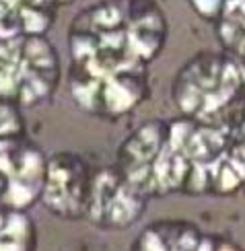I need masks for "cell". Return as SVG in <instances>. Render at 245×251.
Listing matches in <instances>:
<instances>
[{
	"label": "cell",
	"mask_w": 245,
	"mask_h": 251,
	"mask_svg": "<svg viewBox=\"0 0 245 251\" xmlns=\"http://www.w3.org/2000/svg\"><path fill=\"white\" fill-rule=\"evenodd\" d=\"M188 2L191 4L196 15L206 21H215V23L222 13V6H225V0H188Z\"/></svg>",
	"instance_id": "obj_11"
},
{
	"label": "cell",
	"mask_w": 245,
	"mask_h": 251,
	"mask_svg": "<svg viewBox=\"0 0 245 251\" xmlns=\"http://www.w3.org/2000/svg\"><path fill=\"white\" fill-rule=\"evenodd\" d=\"M198 251H243L237 243L222 237H202V243Z\"/></svg>",
	"instance_id": "obj_12"
},
{
	"label": "cell",
	"mask_w": 245,
	"mask_h": 251,
	"mask_svg": "<svg viewBox=\"0 0 245 251\" xmlns=\"http://www.w3.org/2000/svg\"><path fill=\"white\" fill-rule=\"evenodd\" d=\"M243 91V72L235 58L220 51H200L177 70L171 97L184 118L229 128Z\"/></svg>",
	"instance_id": "obj_2"
},
{
	"label": "cell",
	"mask_w": 245,
	"mask_h": 251,
	"mask_svg": "<svg viewBox=\"0 0 245 251\" xmlns=\"http://www.w3.org/2000/svg\"><path fill=\"white\" fill-rule=\"evenodd\" d=\"M128 41L134 54L146 64L161 54L167 44V17L155 0H126Z\"/></svg>",
	"instance_id": "obj_7"
},
{
	"label": "cell",
	"mask_w": 245,
	"mask_h": 251,
	"mask_svg": "<svg viewBox=\"0 0 245 251\" xmlns=\"http://www.w3.org/2000/svg\"><path fill=\"white\" fill-rule=\"evenodd\" d=\"M167 122L148 120L126 136L115 156V167L148 198H153L155 173L167 144Z\"/></svg>",
	"instance_id": "obj_6"
},
{
	"label": "cell",
	"mask_w": 245,
	"mask_h": 251,
	"mask_svg": "<svg viewBox=\"0 0 245 251\" xmlns=\"http://www.w3.org/2000/svg\"><path fill=\"white\" fill-rule=\"evenodd\" d=\"M2 8V33L15 35H46L56 21V0H0Z\"/></svg>",
	"instance_id": "obj_8"
},
{
	"label": "cell",
	"mask_w": 245,
	"mask_h": 251,
	"mask_svg": "<svg viewBox=\"0 0 245 251\" xmlns=\"http://www.w3.org/2000/svg\"><path fill=\"white\" fill-rule=\"evenodd\" d=\"M60 78V54L46 35L0 37V101L35 107L52 99Z\"/></svg>",
	"instance_id": "obj_3"
},
{
	"label": "cell",
	"mask_w": 245,
	"mask_h": 251,
	"mask_svg": "<svg viewBox=\"0 0 245 251\" xmlns=\"http://www.w3.org/2000/svg\"><path fill=\"white\" fill-rule=\"evenodd\" d=\"M0 33H2V8H0Z\"/></svg>",
	"instance_id": "obj_14"
},
{
	"label": "cell",
	"mask_w": 245,
	"mask_h": 251,
	"mask_svg": "<svg viewBox=\"0 0 245 251\" xmlns=\"http://www.w3.org/2000/svg\"><path fill=\"white\" fill-rule=\"evenodd\" d=\"M202 237L190 221H157L136 237L130 251H198Z\"/></svg>",
	"instance_id": "obj_9"
},
{
	"label": "cell",
	"mask_w": 245,
	"mask_h": 251,
	"mask_svg": "<svg viewBox=\"0 0 245 251\" xmlns=\"http://www.w3.org/2000/svg\"><path fill=\"white\" fill-rule=\"evenodd\" d=\"M68 89L84 113L120 120L151 99L148 64L128 41L126 0H101L72 19Z\"/></svg>",
	"instance_id": "obj_1"
},
{
	"label": "cell",
	"mask_w": 245,
	"mask_h": 251,
	"mask_svg": "<svg viewBox=\"0 0 245 251\" xmlns=\"http://www.w3.org/2000/svg\"><path fill=\"white\" fill-rule=\"evenodd\" d=\"M93 169L84 156L60 151L52 154L46 165V179L41 187V204L46 210L66 221L84 218L91 192Z\"/></svg>",
	"instance_id": "obj_5"
},
{
	"label": "cell",
	"mask_w": 245,
	"mask_h": 251,
	"mask_svg": "<svg viewBox=\"0 0 245 251\" xmlns=\"http://www.w3.org/2000/svg\"><path fill=\"white\" fill-rule=\"evenodd\" d=\"M148 200L115 165L101 167L93 171L84 221L103 231H126L142 218Z\"/></svg>",
	"instance_id": "obj_4"
},
{
	"label": "cell",
	"mask_w": 245,
	"mask_h": 251,
	"mask_svg": "<svg viewBox=\"0 0 245 251\" xmlns=\"http://www.w3.org/2000/svg\"><path fill=\"white\" fill-rule=\"evenodd\" d=\"M77 0H56V4L58 6H68V4H74Z\"/></svg>",
	"instance_id": "obj_13"
},
{
	"label": "cell",
	"mask_w": 245,
	"mask_h": 251,
	"mask_svg": "<svg viewBox=\"0 0 245 251\" xmlns=\"http://www.w3.org/2000/svg\"><path fill=\"white\" fill-rule=\"evenodd\" d=\"M35 223L27 210L6 208L0 223V251H35Z\"/></svg>",
	"instance_id": "obj_10"
}]
</instances>
